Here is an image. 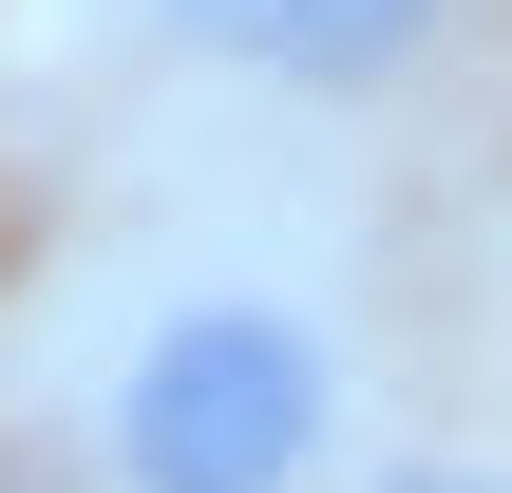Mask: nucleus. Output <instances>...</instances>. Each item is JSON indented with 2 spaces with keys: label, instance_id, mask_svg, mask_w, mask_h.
<instances>
[{
  "label": "nucleus",
  "instance_id": "f257e3e1",
  "mask_svg": "<svg viewBox=\"0 0 512 493\" xmlns=\"http://www.w3.org/2000/svg\"><path fill=\"white\" fill-rule=\"evenodd\" d=\"M361 323L266 228H171L76 285L57 323V437L95 493H342L361 475Z\"/></svg>",
  "mask_w": 512,
  "mask_h": 493
},
{
  "label": "nucleus",
  "instance_id": "f03ea898",
  "mask_svg": "<svg viewBox=\"0 0 512 493\" xmlns=\"http://www.w3.org/2000/svg\"><path fill=\"white\" fill-rule=\"evenodd\" d=\"M152 76L190 95H247V114H380L437 76L456 0H114Z\"/></svg>",
  "mask_w": 512,
  "mask_h": 493
},
{
  "label": "nucleus",
  "instance_id": "7ed1b4c3",
  "mask_svg": "<svg viewBox=\"0 0 512 493\" xmlns=\"http://www.w3.org/2000/svg\"><path fill=\"white\" fill-rule=\"evenodd\" d=\"M342 493H512V456H380V475H342Z\"/></svg>",
  "mask_w": 512,
  "mask_h": 493
}]
</instances>
